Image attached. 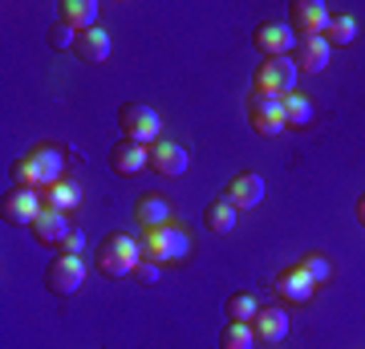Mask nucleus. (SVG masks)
Masks as SVG:
<instances>
[{
	"instance_id": "19",
	"label": "nucleus",
	"mask_w": 365,
	"mask_h": 349,
	"mask_svg": "<svg viewBox=\"0 0 365 349\" xmlns=\"http://www.w3.org/2000/svg\"><path fill=\"white\" fill-rule=\"evenodd\" d=\"M134 220L143 223V228H167L170 223V203L163 195H143L138 203H134Z\"/></svg>"
},
{
	"instance_id": "4",
	"label": "nucleus",
	"mask_w": 365,
	"mask_h": 349,
	"mask_svg": "<svg viewBox=\"0 0 365 349\" xmlns=\"http://www.w3.org/2000/svg\"><path fill=\"white\" fill-rule=\"evenodd\" d=\"M297 61L292 57H264L260 65H256V78H252V86H256V93H276V98H288L292 93V86H297Z\"/></svg>"
},
{
	"instance_id": "15",
	"label": "nucleus",
	"mask_w": 365,
	"mask_h": 349,
	"mask_svg": "<svg viewBox=\"0 0 365 349\" xmlns=\"http://www.w3.org/2000/svg\"><path fill=\"white\" fill-rule=\"evenodd\" d=\"M252 329H256V341L280 345V341L288 337V313L280 309V305H268V309H260L256 317H252Z\"/></svg>"
},
{
	"instance_id": "8",
	"label": "nucleus",
	"mask_w": 365,
	"mask_h": 349,
	"mask_svg": "<svg viewBox=\"0 0 365 349\" xmlns=\"http://www.w3.org/2000/svg\"><path fill=\"white\" fill-rule=\"evenodd\" d=\"M288 25L297 37H321L329 25V9L321 0H292L288 4Z\"/></svg>"
},
{
	"instance_id": "22",
	"label": "nucleus",
	"mask_w": 365,
	"mask_h": 349,
	"mask_svg": "<svg viewBox=\"0 0 365 349\" xmlns=\"http://www.w3.org/2000/svg\"><path fill=\"white\" fill-rule=\"evenodd\" d=\"M325 41L329 45H353L357 41V21L349 13H333L325 25Z\"/></svg>"
},
{
	"instance_id": "30",
	"label": "nucleus",
	"mask_w": 365,
	"mask_h": 349,
	"mask_svg": "<svg viewBox=\"0 0 365 349\" xmlns=\"http://www.w3.org/2000/svg\"><path fill=\"white\" fill-rule=\"evenodd\" d=\"M357 223H361V228H365V195H361V199H357Z\"/></svg>"
},
{
	"instance_id": "1",
	"label": "nucleus",
	"mask_w": 365,
	"mask_h": 349,
	"mask_svg": "<svg viewBox=\"0 0 365 349\" xmlns=\"http://www.w3.org/2000/svg\"><path fill=\"white\" fill-rule=\"evenodd\" d=\"M61 167H66V155L61 146H33L29 155H21L9 171L13 187H25V191H45L53 183H61Z\"/></svg>"
},
{
	"instance_id": "28",
	"label": "nucleus",
	"mask_w": 365,
	"mask_h": 349,
	"mask_svg": "<svg viewBox=\"0 0 365 349\" xmlns=\"http://www.w3.org/2000/svg\"><path fill=\"white\" fill-rule=\"evenodd\" d=\"M134 276H138V285H155V280H158V264H155V260H138Z\"/></svg>"
},
{
	"instance_id": "11",
	"label": "nucleus",
	"mask_w": 365,
	"mask_h": 349,
	"mask_svg": "<svg viewBox=\"0 0 365 349\" xmlns=\"http://www.w3.org/2000/svg\"><path fill=\"white\" fill-rule=\"evenodd\" d=\"M110 167H114V175H138V171L150 167V146L122 138V143L110 146Z\"/></svg>"
},
{
	"instance_id": "18",
	"label": "nucleus",
	"mask_w": 365,
	"mask_h": 349,
	"mask_svg": "<svg viewBox=\"0 0 365 349\" xmlns=\"http://www.w3.org/2000/svg\"><path fill=\"white\" fill-rule=\"evenodd\" d=\"M37 195H41V207H49V211H73V207L81 203V187L69 183V179L53 183V187H45V191H37Z\"/></svg>"
},
{
	"instance_id": "14",
	"label": "nucleus",
	"mask_w": 365,
	"mask_h": 349,
	"mask_svg": "<svg viewBox=\"0 0 365 349\" xmlns=\"http://www.w3.org/2000/svg\"><path fill=\"white\" fill-rule=\"evenodd\" d=\"M329 57H333V45L325 41V33L321 37H297V69L300 74H321L329 65Z\"/></svg>"
},
{
	"instance_id": "13",
	"label": "nucleus",
	"mask_w": 365,
	"mask_h": 349,
	"mask_svg": "<svg viewBox=\"0 0 365 349\" xmlns=\"http://www.w3.org/2000/svg\"><path fill=\"white\" fill-rule=\"evenodd\" d=\"M187 163H191V155H187V146H182V143L158 138V143L150 146V167H155L158 175H167V179L182 175V171H187Z\"/></svg>"
},
{
	"instance_id": "16",
	"label": "nucleus",
	"mask_w": 365,
	"mask_h": 349,
	"mask_svg": "<svg viewBox=\"0 0 365 349\" xmlns=\"http://www.w3.org/2000/svg\"><path fill=\"white\" fill-rule=\"evenodd\" d=\"M69 232H73V220H69V211H49V207H45L37 220H33V236H37L41 244L61 248Z\"/></svg>"
},
{
	"instance_id": "27",
	"label": "nucleus",
	"mask_w": 365,
	"mask_h": 349,
	"mask_svg": "<svg viewBox=\"0 0 365 349\" xmlns=\"http://www.w3.org/2000/svg\"><path fill=\"white\" fill-rule=\"evenodd\" d=\"M49 45L53 49H73V45H78V29H69L66 21L49 25Z\"/></svg>"
},
{
	"instance_id": "5",
	"label": "nucleus",
	"mask_w": 365,
	"mask_h": 349,
	"mask_svg": "<svg viewBox=\"0 0 365 349\" xmlns=\"http://www.w3.org/2000/svg\"><path fill=\"white\" fill-rule=\"evenodd\" d=\"M248 122H252V130H256L260 138H276V134H284V130H288V122H284V98L252 90V98H248Z\"/></svg>"
},
{
	"instance_id": "21",
	"label": "nucleus",
	"mask_w": 365,
	"mask_h": 349,
	"mask_svg": "<svg viewBox=\"0 0 365 349\" xmlns=\"http://www.w3.org/2000/svg\"><path fill=\"white\" fill-rule=\"evenodd\" d=\"M61 21H66L69 29L86 33V29H93V21H98V4H93V0H61Z\"/></svg>"
},
{
	"instance_id": "29",
	"label": "nucleus",
	"mask_w": 365,
	"mask_h": 349,
	"mask_svg": "<svg viewBox=\"0 0 365 349\" xmlns=\"http://www.w3.org/2000/svg\"><path fill=\"white\" fill-rule=\"evenodd\" d=\"M81 248H86V236H81V228H73L66 236V244H61V256H78Z\"/></svg>"
},
{
	"instance_id": "10",
	"label": "nucleus",
	"mask_w": 365,
	"mask_h": 349,
	"mask_svg": "<svg viewBox=\"0 0 365 349\" xmlns=\"http://www.w3.org/2000/svg\"><path fill=\"white\" fill-rule=\"evenodd\" d=\"M264 179L256 175V171H240V175H232L227 179V187H223V199L235 207V211H244V207H260L264 203Z\"/></svg>"
},
{
	"instance_id": "25",
	"label": "nucleus",
	"mask_w": 365,
	"mask_h": 349,
	"mask_svg": "<svg viewBox=\"0 0 365 349\" xmlns=\"http://www.w3.org/2000/svg\"><path fill=\"white\" fill-rule=\"evenodd\" d=\"M223 313H227V321L252 325V317L260 313V305H256V297H252V293H232V297H227V305H223Z\"/></svg>"
},
{
	"instance_id": "20",
	"label": "nucleus",
	"mask_w": 365,
	"mask_h": 349,
	"mask_svg": "<svg viewBox=\"0 0 365 349\" xmlns=\"http://www.w3.org/2000/svg\"><path fill=\"white\" fill-rule=\"evenodd\" d=\"M235 220H240V211H235L223 195L215 199V203H207V211H203V223H207V232H215V236L235 232Z\"/></svg>"
},
{
	"instance_id": "9",
	"label": "nucleus",
	"mask_w": 365,
	"mask_h": 349,
	"mask_svg": "<svg viewBox=\"0 0 365 349\" xmlns=\"http://www.w3.org/2000/svg\"><path fill=\"white\" fill-rule=\"evenodd\" d=\"M0 211H4V223H16V228H33L41 211V195L37 191H25V187H13V191H4L0 199Z\"/></svg>"
},
{
	"instance_id": "2",
	"label": "nucleus",
	"mask_w": 365,
	"mask_h": 349,
	"mask_svg": "<svg viewBox=\"0 0 365 349\" xmlns=\"http://www.w3.org/2000/svg\"><path fill=\"white\" fill-rule=\"evenodd\" d=\"M143 260H155V264H179V260L191 256V236L182 232L179 223H167V228H143Z\"/></svg>"
},
{
	"instance_id": "3",
	"label": "nucleus",
	"mask_w": 365,
	"mask_h": 349,
	"mask_svg": "<svg viewBox=\"0 0 365 349\" xmlns=\"http://www.w3.org/2000/svg\"><path fill=\"white\" fill-rule=\"evenodd\" d=\"M118 126H122V134L134 138V143L155 146L158 134H163V118H158L155 106H146V102H122L118 106Z\"/></svg>"
},
{
	"instance_id": "17",
	"label": "nucleus",
	"mask_w": 365,
	"mask_h": 349,
	"mask_svg": "<svg viewBox=\"0 0 365 349\" xmlns=\"http://www.w3.org/2000/svg\"><path fill=\"white\" fill-rule=\"evenodd\" d=\"M110 49H114V45H110V33L98 29V25L86 29V33H78V45H73V53H78L86 65H102L106 57H110Z\"/></svg>"
},
{
	"instance_id": "12",
	"label": "nucleus",
	"mask_w": 365,
	"mask_h": 349,
	"mask_svg": "<svg viewBox=\"0 0 365 349\" xmlns=\"http://www.w3.org/2000/svg\"><path fill=\"white\" fill-rule=\"evenodd\" d=\"M276 293H280L288 305H309L313 293H317V280L300 268V264H292V268H284L280 276H276Z\"/></svg>"
},
{
	"instance_id": "7",
	"label": "nucleus",
	"mask_w": 365,
	"mask_h": 349,
	"mask_svg": "<svg viewBox=\"0 0 365 349\" xmlns=\"http://www.w3.org/2000/svg\"><path fill=\"white\" fill-rule=\"evenodd\" d=\"M252 45L264 57H288V53H297V33H292V25H280V21H260L252 33Z\"/></svg>"
},
{
	"instance_id": "6",
	"label": "nucleus",
	"mask_w": 365,
	"mask_h": 349,
	"mask_svg": "<svg viewBox=\"0 0 365 349\" xmlns=\"http://www.w3.org/2000/svg\"><path fill=\"white\" fill-rule=\"evenodd\" d=\"M45 285L57 293V297H73L81 285H86V260L81 256H57L45 268Z\"/></svg>"
},
{
	"instance_id": "24",
	"label": "nucleus",
	"mask_w": 365,
	"mask_h": 349,
	"mask_svg": "<svg viewBox=\"0 0 365 349\" xmlns=\"http://www.w3.org/2000/svg\"><path fill=\"white\" fill-rule=\"evenodd\" d=\"M284 122L288 126H309V122H313V102H309V98H304V93H288L284 98Z\"/></svg>"
},
{
	"instance_id": "26",
	"label": "nucleus",
	"mask_w": 365,
	"mask_h": 349,
	"mask_svg": "<svg viewBox=\"0 0 365 349\" xmlns=\"http://www.w3.org/2000/svg\"><path fill=\"white\" fill-rule=\"evenodd\" d=\"M300 268L309 272V276H313L317 285H325L329 276H333V268H329V260H325V256H321V252H309V256L300 260Z\"/></svg>"
},
{
	"instance_id": "23",
	"label": "nucleus",
	"mask_w": 365,
	"mask_h": 349,
	"mask_svg": "<svg viewBox=\"0 0 365 349\" xmlns=\"http://www.w3.org/2000/svg\"><path fill=\"white\" fill-rule=\"evenodd\" d=\"M220 349H256V329L244 321H227L220 333Z\"/></svg>"
}]
</instances>
